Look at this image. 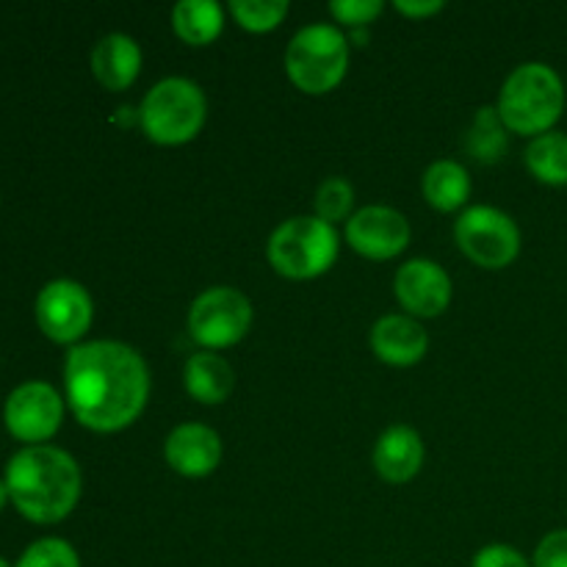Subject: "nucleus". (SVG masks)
<instances>
[{"label": "nucleus", "instance_id": "1", "mask_svg": "<svg viewBox=\"0 0 567 567\" xmlns=\"http://www.w3.org/2000/svg\"><path fill=\"white\" fill-rule=\"evenodd\" d=\"M64 391L78 424L114 435L147 408L150 369L142 354L122 341L78 343L66 354Z\"/></svg>", "mask_w": 567, "mask_h": 567}, {"label": "nucleus", "instance_id": "2", "mask_svg": "<svg viewBox=\"0 0 567 567\" xmlns=\"http://www.w3.org/2000/svg\"><path fill=\"white\" fill-rule=\"evenodd\" d=\"M6 487L22 518L50 526L75 509L83 476L64 449L28 446L6 465Z\"/></svg>", "mask_w": 567, "mask_h": 567}, {"label": "nucleus", "instance_id": "3", "mask_svg": "<svg viewBox=\"0 0 567 567\" xmlns=\"http://www.w3.org/2000/svg\"><path fill=\"white\" fill-rule=\"evenodd\" d=\"M567 105L565 81L546 61L515 66L498 92L496 111L509 133L537 138L554 131Z\"/></svg>", "mask_w": 567, "mask_h": 567}, {"label": "nucleus", "instance_id": "4", "mask_svg": "<svg viewBox=\"0 0 567 567\" xmlns=\"http://www.w3.org/2000/svg\"><path fill=\"white\" fill-rule=\"evenodd\" d=\"M208 116V100L192 78L172 75L155 83L138 105V125L153 144L181 147L199 136Z\"/></svg>", "mask_w": 567, "mask_h": 567}, {"label": "nucleus", "instance_id": "5", "mask_svg": "<svg viewBox=\"0 0 567 567\" xmlns=\"http://www.w3.org/2000/svg\"><path fill=\"white\" fill-rule=\"evenodd\" d=\"M341 249L336 227L319 216H291L275 227L266 244L271 269L286 280H316L332 269Z\"/></svg>", "mask_w": 567, "mask_h": 567}, {"label": "nucleus", "instance_id": "6", "mask_svg": "<svg viewBox=\"0 0 567 567\" xmlns=\"http://www.w3.org/2000/svg\"><path fill=\"white\" fill-rule=\"evenodd\" d=\"M349 72V39L330 22L299 28L286 48V75L299 92L327 94Z\"/></svg>", "mask_w": 567, "mask_h": 567}, {"label": "nucleus", "instance_id": "7", "mask_svg": "<svg viewBox=\"0 0 567 567\" xmlns=\"http://www.w3.org/2000/svg\"><path fill=\"white\" fill-rule=\"evenodd\" d=\"M454 241L471 264L482 269H507L520 255V230L515 219L493 205H471L454 221Z\"/></svg>", "mask_w": 567, "mask_h": 567}, {"label": "nucleus", "instance_id": "8", "mask_svg": "<svg viewBox=\"0 0 567 567\" xmlns=\"http://www.w3.org/2000/svg\"><path fill=\"white\" fill-rule=\"evenodd\" d=\"M252 327V302L238 288H205L188 308V336L205 352H221L247 338Z\"/></svg>", "mask_w": 567, "mask_h": 567}, {"label": "nucleus", "instance_id": "9", "mask_svg": "<svg viewBox=\"0 0 567 567\" xmlns=\"http://www.w3.org/2000/svg\"><path fill=\"white\" fill-rule=\"evenodd\" d=\"M3 421L17 441L44 446L64 421V399L48 382H25L6 399Z\"/></svg>", "mask_w": 567, "mask_h": 567}, {"label": "nucleus", "instance_id": "10", "mask_svg": "<svg viewBox=\"0 0 567 567\" xmlns=\"http://www.w3.org/2000/svg\"><path fill=\"white\" fill-rule=\"evenodd\" d=\"M94 319V302L86 288L75 280H53L39 291V330L55 343H75L89 332Z\"/></svg>", "mask_w": 567, "mask_h": 567}, {"label": "nucleus", "instance_id": "11", "mask_svg": "<svg viewBox=\"0 0 567 567\" xmlns=\"http://www.w3.org/2000/svg\"><path fill=\"white\" fill-rule=\"evenodd\" d=\"M349 247L369 260H393L410 244V221L388 205H365L354 210L352 219L343 227Z\"/></svg>", "mask_w": 567, "mask_h": 567}, {"label": "nucleus", "instance_id": "12", "mask_svg": "<svg viewBox=\"0 0 567 567\" xmlns=\"http://www.w3.org/2000/svg\"><path fill=\"white\" fill-rule=\"evenodd\" d=\"M393 293L402 310L413 319H435L452 305V277L430 258H413L399 266Z\"/></svg>", "mask_w": 567, "mask_h": 567}, {"label": "nucleus", "instance_id": "13", "mask_svg": "<svg viewBox=\"0 0 567 567\" xmlns=\"http://www.w3.org/2000/svg\"><path fill=\"white\" fill-rule=\"evenodd\" d=\"M164 460L175 474L186 480H205L221 463V437L210 426L188 421L166 435Z\"/></svg>", "mask_w": 567, "mask_h": 567}, {"label": "nucleus", "instance_id": "14", "mask_svg": "<svg viewBox=\"0 0 567 567\" xmlns=\"http://www.w3.org/2000/svg\"><path fill=\"white\" fill-rule=\"evenodd\" d=\"M369 343L371 352L382 363L393 365V369H410V365L424 360L426 349H430V336L413 316L388 313L374 321L369 332Z\"/></svg>", "mask_w": 567, "mask_h": 567}, {"label": "nucleus", "instance_id": "15", "mask_svg": "<svg viewBox=\"0 0 567 567\" xmlns=\"http://www.w3.org/2000/svg\"><path fill=\"white\" fill-rule=\"evenodd\" d=\"M371 463L380 480L391 485H408L424 468V441L413 426H388L374 443Z\"/></svg>", "mask_w": 567, "mask_h": 567}, {"label": "nucleus", "instance_id": "16", "mask_svg": "<svg viewBox=\"0 0 567 567\" xmlns=\"http://www.w3.org/2000/svg\"><path fill=\"white\" fill-rule=\"evenodd\" d=\"M142 48L127 33H109L92 50V75L109 92H125L142 72Z\"/></svg>", "mask_w": 567, "mask_h": 567}, {"label": "nucleus", "instance_id": "17", "mask_svg": "<svg viewBox=\"0 0 567 567\" xmlns=\"http://www.w3.org/2000/svg\"><path fill=\"white\" fill-rule=\"evenodd\" d=\"M186 393L199 404H225L236 388V371L219 352H197L183 369Z\"/></svg>", "mask_w": 567, "mask_h": 567}, {"label": "nucleus", "instance_id": "18", "mask_svg": "<svg viewBox=\"0 0 567 567\" xmlns=\"http://www.w3.org/2000/svg\"><path fill=\"white\" fill-rule=\"evenodd\" d=\"M424 199L441 214H454L463 208L471 197V175L460 161L441 158L426 166L421 181Z\"/></svg>", "mask_w": 567, "mask_h": 567}, {"label": "nucleus", "instance_id": "19", "mask_svg": "<svg viewBox=\"0 0 567 567\" xmlns=\"http://www.w3.org/2000/svg\"><path fill=\"white\" fill-rule=\"evenodd\" d=\"M172 31L192 48H205L225 31V9L216 0H181L172 9Z\"/></svg>", "mask_w": 567, "mask_h": 567}, {"label": "nucleus", "instance_id": "20", "mask_svg": "<svg viewBox=\"0 0 567 567\" xmlns=\"http://www.w3.org/2000/svg\"><path fill=\"white\" fill-rule=\"evenodd\" d=\"M507 133L509 131L502 122V116H498L496 105H482V109H476L474 120H471L468 131H465L463 147L474 161L493 166L504 158V153H507Z\"/></svg>", "mask_w": 567, "mask_h": 567}, {"label": "nucleus", "instance_id": "21", "mask_svg": "<svg viewBox=\"0 0 567 567\" xmlns=\"http://www.w3.org/2000/svg\"><path fill=\"white\" fill-rule=\"evenodd\" d=\"M524 164L543 186H567V133L548 131L532 138L524 153Z\"/></svg>", "mask_w": 567, "mask_h": 567}, {"label": "nucleus", "instance_id": "22", "mask_svg": "<svg viewBox=\"0 0 567 567\" xmlns=\"http://www.w3.org/2000/svg\"><path fill=\"white\" fill-rule=\"evenodd\" d=\"M288 0H233L230 14L244 31L269 33L288 17Z\"/></svg>", "mask_w": 567, "mask_h": 567}, {"label": "nucleus", "instance_id": "23", "mask_svg": "<svg viewBox=\"0 0 567 567\" xmlns=\"http://www.w3.org/2000/svg\"><path fill=\"white\" fill-rule=\"evenodd\" d=\"M354 208V188L347 177H327L316 188V216L324 219L327 225L336 227V221L352 219Z\"/></svg>", "mask_w": 567, "mask_h": 567}, {"label": "nucleus", "instance_id": "24", "mask_svg": "<svg viewBox=\"0 0 567 567\" xmlns=\"http://www.w3.org/2000/svg\"><path fill=\"white\" fill-rule=\"evenodd\" d=\"M14 567H81V557L61 537H44V540L31 543Z\"/></svg>", "mask_w": 567, "mask_h": 567}, {"label": "nucleus", "instance_id": "25", "mask_svg": "<svg viewBox=\"0 0 567 567\" xmlns=\"http://www.w3.org/2000/svg\"><path fill=\"white\" fill-rule=\"evenodd\" d=\"M382 11H385L382 0H336L330 3V14L336 17V22L352 28V31L369 28Z\"/></svg>", "mask_w": 567, "mask_h": 567}, {"label": "nucleus", "instance_id": "26", "mask_svg": "<svg viewBox=\"0 0 567 567\" xmlns=\"http://www.w3.org/2000/svg\"><path fill=\"white\" fill-rule=\"evenodd\" d=\"M532 567H567V529H554L537 543Z\"/></svg>", "mask_w": 567, "mask_h": 567}, {"label": "nucleus", "instance_id": "27", "mask_svg": "<svg viewBox=\"0 0 567 567\" xmlns=\"http://www.w3.org/2000/svg\"><path fill=\"white\" fill-rule=\"evenodd\" d=\"M471 567H532V563L515 546L493 543V546H485L476 551Z\"/></svg>", "mask_w": 567, "mask_h": 567}, {"label": "nucleus", "instance_id": "28", "mask_svg": "<svg viewBox=\"0 0 567 567\" xmlns=\"http://www.w3.org/2000/svg\"><path fill=\"white\" fill-rule=\"evenodd\" d=\"M393 9L404 17H413V20H424V17H432L446 9V3L443 0H396Z\"/></svg>", "mask_w": 567, "mask_h": 567}, {"label": "nucleus", "instance_id": "29", "mask_svg": "<svg viewBox=\"0 0 567 567\" xmlns=\"http://www.w3.org/2000/svg\"><path fill=\"white\" fill-rule=\"evenodd\" d=\"M6 502H11V498H9V487H6V480H0V509L6 507Z\"/></svg>", "mask_w": 567, "mask_h": 567}, {"label": "nucleus", "instance_id": "30", "mask_svg": "<svg viewBox=\"0 0 567 567\" xmlns=\"http://www.w3.org/2000/svg\"><path fill=\"white\" fill-rule=\"evenodd\" d=\"M0 567H11V565H9V563H6V559H3V557H0Z\"/></svg>", "mask_w": 567, "mask_h": 567}]
</instances>
